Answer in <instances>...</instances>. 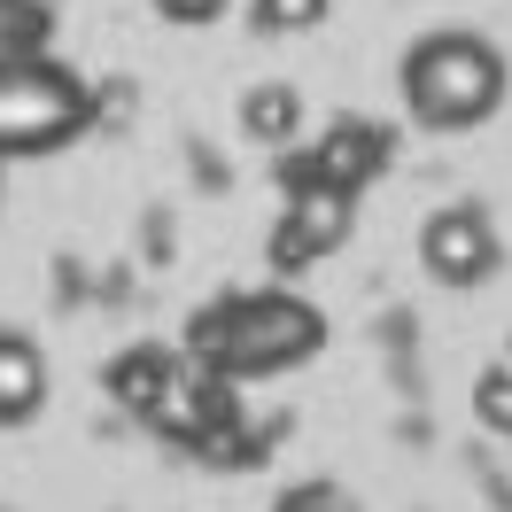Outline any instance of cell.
I'll return each instance as SVG.
<instances>
[{"label":"cell","mask_w":512,"mask_h":512,"mask_svg":"<svg viewBox=\"0 0 512 512\" xmlns=\"http://www.w3.org/2000/svg\"><path fill=\"white\" fill-rule=\"evenodd\" d=\"M241 125H249L256 140H288L295 132V94L288 86H256V94L241 101Z\"/></svg>","instance_id":"cell-12"},{"label":"cell","mask_w":512,"mask_h":512,"mask_svg":"<svg viewBox=\"0 0 512 512\" xmlns=\"http://www.w3.org/2000/svg\"><path fill=\"white\" fill-rule=\"evenodd\" d=\"M218 419H241L233 412V381H225V373H202V365H171V381H163L148 427H163L171 443L194 450V435H210Z\"/></svg>","instance_id":"cell-5"},{"label":"cell","mask_w":512,"mask_h":512,"mask_svg":"<svg viewBox=\"0 0 512 512\" xmlns=\"http://www.w3.org/2000/svg\"><path fill=\"white\" fill-rule=\"evenodd\" d=\"M94 132V86L47 55H0V156H55Z\"/></svg>","instance_id":"cell-2"},{"label":"cell","mask_w":512,"mask_h":512,"mask_svg":"<svg viewBox=\"0 0 512 512\" xmlns=\"http://www.w3.org/2000/svg\"><path fill=\"white\" fill-rule=\"evenodd\" d=\"M39 396H47V365H39V350H32V342H16V334H0V427L32 419Z\"/></svg>","instance_id":"cell-8"},{"label":"cell","mask_w":512,"mask_h":512,"mask_svg":"<svg viewBox=\"0 0 512 512\" xmlns=\"http://www.w3.org/2000/svg\"><path fill=\"white\" fill-rule=\"evenodd\" d=\"M381 163H388V132L365 125V117H342V125L319 132V148H311V171H319V187H334V194H357Z\"/></svg>","instance_id":"cell-7"},{"label":"cell","mask_w":512,"mask_h":512,"mask_svg":"<svg viewBox=\"0 0 512 512\" xmlns=\"http://www.w3.org/2000/svg\"><path fill=\"white\" fill-rule=\"evenodd\" d=\"M319 342H326V319L303 295H225L218 311H202L187 326V357L202 373H225V381L303 365Z\"/></svg>","instance_id":"cell-1"},{"label":"cell","mask_w":512,"mask_h":512,"mask_svg":"<svg viewBox=\"0 0 512 512\" xmlns=\"http://www.w3.org/2000/svg\"><path fill=\"white\" fill-rule=\"evenodd\" d=\"M381 342H388V350H404V342H412V311H388V319H381Z\"/></svg>","instance_id":"cell-18"},{"label":"cell","mask_w":512,"mask_h":512,"mask_svg":"<svg viewBox=\"0 0 512 512\" xmlns=\"http://www.w3.org/2000/svg\"><path fill=\"white\" fill-rule=\"evenodd\" d=\"M163 381H171V357L163 350H125L117 365H109V396L125 404V412H156V396H163Z\"/></svg>","instance_id":"cell-9"},{"label":"cell","mask_w":512,"mask_h":512,"mask_svg":"<svg viewBox=\"0 0 512 512\" xmlns=\"http://www.w3.org/2000/svg\"><path fill=\"white\" fill-rule=\"evenodd\" d=\"M194 179H202V187H225V163L210 156V148H194Z\"/></svg>","instance_id":"cell-19"},{"label":"cell","mask_w":512,"mask_h":512,"mask_svg":"<svg viewBox=\"0 0 512 512\" xmlns=\"http://www.w3.org/2000/svg\"><path fill=\"white\" fill-rule=\"evenodd\" d=\"M474 419L489 427V435H512V373H505V365L474 381Z\"/></svg>","instance_id":"cell-13"},{"label":"cell","mask_w":512,"mask_h":512,"mask_svg":"<svg viewBox=\"0 0 512 512\" xmlns=\"http://www.w3.org/2000/svg\"><path fill=\"white\" fill-rule=\"evenodd\" d=\"M319 16H326V0H256V24L264 32H303Z\"/></svg>","instance_id":"cell-14"},{"label":"cell","mask_w":512,"mask_h":512,"mask_svg":"<svg viewBox=\"0 0 512 512\" xmlns=\"http://www.w3.org/2000/svg\"><path fill=\"white\" fill-rule=\"evenodd\" d=\"M163 16H171V24H210V16H218L225 0H156Z\"/></svg>","instance_id":"cell-15"},{"label":"cell","mask_w":512,"mask_h":512,"mask_svg":"<svg viewBox=\"0 0 512 512\" xmlns=\"http://www.w3.org/2000/svg\"><path fill=\"white\" fill-rule=\"evenodd\" d=\"M326 505H334V489H326V481H303V489H288L280 512H326Z\"/></svg>","instance_id":"cell-16"},{"label":"cell","mask_w":512,"mask_h":512,"mask_svg":"<svg viewBox=\"0 0 512 512\" xmlns=\"http://www.w3.org/2000/svg\"><path fill=\"white\" fill-rule=\"evenodd\" d=\"M342 233H350V194H334V187L295 194L280 233H272V264L280 272H311L326 249H342Z\"/></svg>","instance_id":"cell-6"},{"label":"cell","mask_w":512,"mask_h":512,"mask_svg":"<svg viewBox=\"0 0 512 512\" xmlns=\"http://www.w3.org/2000/svg\"><path fill=\"white\" fill-rule=\"evenodd\" d=\"M419 256H427V272L443 280V288H474L497 272V233L481 210H443V218H427L419 233Z\"/></svg>","instance_id":"cell-4"},{"label":"cell","mask_w":512,"mask_h":512,"mask_svg":"<svg viewBox=\"0 0 512 512\" xmlns=\"http://www.w3.org/2000/svg\"><path fill=\"white\" fill-rule=\"evenodd\" d=\"M497 94H505V63H497V47H481L474 32H435L404 55V109L435 132L481 125V117L497 109Z\"/></svg>","instance_id":"cell-3"},{"label":"cell","mask_w":512,"mask_h":512,"mask_svg":"<svg viewBox=\"0 0 512 512\" xmlns=\"http://www.w3.org/2000/svg\"><path fill=\"white\" fill-rule=\"evenodd\" d=\"M47 47V8L39 0H0V55H39Z\"/></svg>","instance_id":"cell-11"},{"label":"cell","mask_w":512,"mask_h":512,"mask_svg":"<svg viewBox=\"0 0 512 512\" xmlns=\"http://www.w3.org/2000/svg\"><path fill=\"white\" fill-rule=\"evenodd\" d=\"M194 458H202V466H264L272 443H264L256 427H241V419H218L210 435H194Z\"/></svg>","instance_id":"cell-10"},{"label":"cell","mask_w":512,"mask_h":512,"mask_svg":"<svg viewBox=\"0 0 512 512\" xmlns=\"http://www.w3.org/2000/svg\"><path fill=\"white\" fill-rule=\"evenodd\" d=\"M148 264H171V218L163 210L148 218Z\"/></svg>","instance_id":"cell-17"}]
</instances>
